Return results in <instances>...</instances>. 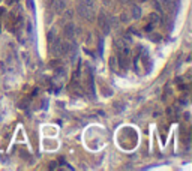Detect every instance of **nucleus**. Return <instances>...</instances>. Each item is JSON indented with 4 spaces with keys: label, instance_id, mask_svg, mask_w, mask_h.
<instances>
[{
    "label": "nucleus",
    "instance_id": "nucleus-1",
    "mask_svg": "<svg viewBox=\"0 0 192 171\" xmlns=\"http://www.w3.org/2000/svg\"><path fill=\"white\" fill-rule=\"evenodd\" d=\"M98 24H99V27H101V30L104 32V33H108L110 32V23H108V20L105 17V14H99V17H98Z\"/></svg>",
    "mask_w": 192,
    "mask_h": 171
},
{
    "label": "nucleus",
    "instance_id": "nucleus-2",
    "mask_svg": "<svg viewBox=\"0 0 192 171\" xmlns=\"http://www.w3.org/2000/svg\"><path fill=\"white\" fill-rule=\"evenodd\" d=\"M69 90L71 93H74V95H83L81 92H83V89H81V86H80V83L77 81V80H72V83L69 84Z\"/></svg>",
    "mask_w": 192,
    "mask_h": 171
},
{
    "label": "nucleus",
    "instance_id": "nucleus-3",
    "mask_svg": "<svg viewBox=\"0 0 192 171\" xmlns=\"http://www.w3.org/2000/svg\"><path fill=\"white\" fill-rule=\"evenodd\" d=\"M131 17H132V20H140V17H141L140 6H137V5H132V6H131Z\"/></svg>",
    "mask_w": 192,
    "mask_h": 171
},
{
    "label": "nucleus",
    "instance_id": "nucleus-4",
    "mask_svg": "<svg viewBox=\"0 0 192 171\" xmlns=\"http://www.w3.org/2000/svg\"><path fill=\"white\" fill-rule=\"evenodd\" d=\"M75 27H74V24L69 23V24H66V27H65V36L68 38V39H72L74 38V35H75Z\"/></svg>",
    "mask_w": 192,
    "mask_h": 171
},
{
    "label": "nucleus",
    "instance_id": "nucleus-5",
    "mask_svg": "<svg viewBox=\"0 0 192 171\" xmlns=\"http://www.w3.org/2000/svg\"><path fill=\"white\" fill-rule=\"evenodd\" d=\"M54 11H56V14H62L65 11V2L63 0H57L54 3Z\"/></svg>",
    "mask_w": 192,
    "mask_h": 171
},
{
    "label": "nucleus",
    "instance_id": "nucleus-6",
    "mask_svg": "<svg viewBox=\"0 0 192 171\" xmlns=\"http://www.w3.org/2000/svg\"><path fill=\"white\" fill-rule=\"evenodd\" d=\"M62 44H63V42H62L60 39H56V41H54V45H53V53H54V54H60Z\"/></svg>",
    "mask_w": 192,
    "mask_h": 171
},
{
    "label": "nucleus",
    "instance_id": "nucleus-7",
    "mask_svg": "<svg viewBox=\"0 0 192 171\" xmlns=\"http://www.w3.org/2000/svg\"><path fill=\"white\" fill-rule=\"evenodd\" d=\"M159 23V15H155V14H150L149 15V24H152L153 27Z\"/></svg>",
    "mask_w": 192,
    "mask_h": 171
},
{
    "label": "nucleus",
    "instance_id": "nucleus-8",
    "mask_svg": "<svg viewBox=\"0 0 192 171\" xmlns=\"http://www.w3.org/2000/svg\"><path fill=\"white\" fill-rule=\"evenodd\" d=\"M110 66H111V69H113V71H116V69H117V62H116V57H111V59H110Z\"/></svg>",
    "mask_w": 192,
    "mask_h": 171
},
{
    "label": "nucleus",
    "instance_id": "nucleus-9",
    "mask_svg": "<svg viewBox=\"0 0 192 171\" xmlns=\"http://www.w3.org/2000/svg\"><path fill=\"white\" fill-rule=\"evenodd\" d=\"M50 66H60V60H53V62H50Z\"/></svg>",
    "mask_w": 192,
    "mask_h": 171
},
{
    "label": "nucleus",
    "instance_id": "nucleus-10",
    "mask_svg": "<svg viewBox=\"0 0 192 171\" xmlns=\"http://www.w3.org/2000/svg\"><path fill=\"white\" fill-rule=\"evenodd\" d=\"M50 168H51V170H53V168H56V162H51V165H50Z\"/></svg>",
    "mask_w": 192,
    "mask_h": 171
},
{
    "label": "nucleus",
    "instance_id": "nucleus-11",
    "mask_svg": "<svg viewBox=\"0 0 192 171\" xmlns=\"http://www.w3.org/2000/svg\"><path fill=\"white\" fill-rule=\"evenodd\" d=\"M138 2H147V0H138Z\"/></svg>",
    "mask_w": 192,
    "mask_h": 171
}]
</instances>
